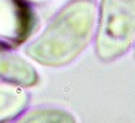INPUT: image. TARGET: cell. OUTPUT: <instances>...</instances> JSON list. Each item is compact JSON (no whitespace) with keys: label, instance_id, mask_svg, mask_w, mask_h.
<instances>
[{"label":"cell","instance_id":"5b68a950","mask_svg":"<svg viewBox=\"0 0 135 123\" xmlns=\"http://www.w3.org/2000/svg\"><path fill=\"white\" fill-rule=\"evenodd\" d=\"M30 102V94L24 87L0 82V123L15 120Z\"/></svg>","mask_w":135,"mask_h":123},{"label":"cell","instance_id":"8992f818","mask_svg":"<svg viewBox=\"0 0 135 123\" xmlns=\"http://www.w3.org/2000/svg\"><path fill=\"white\" fill-rule=\"evenodd\" d=\"M13 123H77L71 111L55 105H39L31 110H24Z\"/></svg>","mask_w":135,"mask_h":123},{"label":"cell","instance_id":"6da1fadb","mask_svg":"<svg viewBox=\"0 0 135 123\" xmlns=\"http://www.w3.org/2000/svg\"><path fill=\"white\" fill-rule=\"evenodd\" d=\"M97 13L98 6L94 0L68 2L24 48L25 55L43 67L71 64L94 39Z\"/></svg>","mask_w":135,"mask_h":123},{"label":"cell","instance_id":"52a82bcc","mask_svg":"<svg viewBox=\"0 0 135 123\" xmlns=\"http://www.w3.org/2000/svg\"><path fill=\"white\" fill-rule=\"evenodd\" d=\"M21 2L28 6V4H43L46 2H49V0H21Z\"/></svg>","mask_w":135,"mask_h":123},{"label":"cell","instance_id":"277c9868","mask_svg":"<svg viewBox=\"0 0 135 123\" xmlns=\"http://www.w3.org/2000/svg\"><path fill=\"white\" fill-rule=\"evenodd\" d=\"M39 73L30 61L0 45V82L20 87H33L39 83Z\"/></svg>","mask_w":135,"mask_h":123},{"label":"cell","instance_id":"7a4b0ae2","mask_svg":"<svg viewBox=\"0 0 135 123\" xmlns=\"http://www.w3.org/2000/svg\"><path fill=\"white\" fill-rule=\"evenodd\" d=\"M94 37L95 53L103 62L126 55L135 42V0H101Z\"/></svg>","mask_w":135,"mask_h":123},{"label":"cell","instance_id":"3957f363","mask_svg":"<svg viewBox=\"0 0 135 123\" xmlns=\"http://www.w3.org/2000/svg\"><path fill=\"white\" fill-rule=\"evenodd\" d=\"M36 18L21 0H0V45L20 46L31 36Z\"/></svg>","mask_w":135,"mask_h":123}]
</instances>
